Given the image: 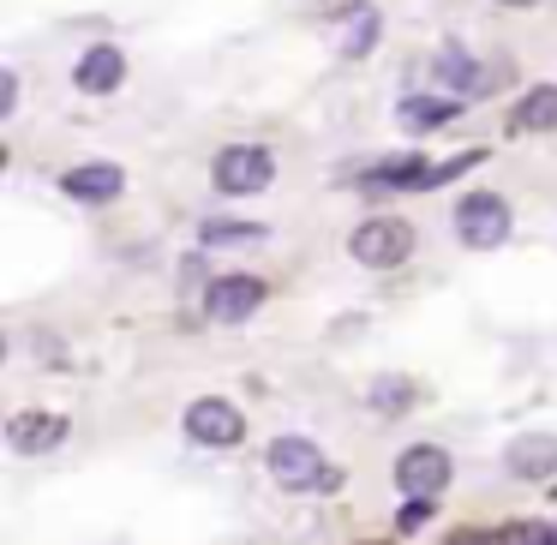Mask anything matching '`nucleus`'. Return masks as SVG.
Segmentation results:
<instances>
[{
	"mask_svg": "<svg viewBox=\"0 0 557 545\" xmlns=\"http://www.w3.org/2000/svg\"><path fill=\"white\" fill-rule=\"evenodd\" d=\"M348 252L360 258L366 270H396L401 258L413 252V228L401 216H372V222H360V228H354Z\"/></svg>",
	"mask_w": 557,
	"mask_h": 545,
	"instance_id": "3",
	"label": "nucleus"
},
{
	"mask_svg": "<svg viewBox=\"0 0 557 545\" xmlns=\"http://www.w3.org/2000/svg\"><path fill=\"white\" fill-rule=\"evenodd\" d=\"M408 401H413V384H408V377H377V384H372V408L401 413Z\"/></svg>",
	"mask_w": 557,
	"mask_h": 545,
	"instance_id": "18",
	"label": "nucleus"
},
{
	"mask_svg": "<svg viewBox=\"0 0 557 545\" xmlns=\"http://www.w3.org/2000/svg\"><path fill=\"white\" fill-rule=\"evenodd\" d=\"M258 306H264V282L258 276H216L205 288V312L216 318V324H240V318H252Z\"/></svg>",
	"mask_w": 557,
	"mask_h": 545,
	"instance_id": "7",
	"label": "nucleus"
},
{
	"mask_svg": "<svg viewBox=\"0 0 557 545\" xmlns=\"http://www.w3.org/2000/svg\"><path fill=\"white\" fill-rule=\"evenodd\" d=\"M497 7H533V0H497Z\"/></svg>",
	"mask_w": 557,
	"mask_h": 545,
	"instance_id": "23",
	"label": "nucleus"
},
{
	"mask_svg": "<svg viewBox=\"0 0 557 545\" xmlns=\"http://www.w3.org/2000/svg\"><path fill=\"white\" fill-rule=\"evenodd\" d=\"M497 540L504 545H557V533L545 528V521H516V528H504Z\"/></svg>",
	"mask_w": 557,
	"mask_h": 545,
	"instance_id": "19",
	"label": "nucleus"
},
{
	"mask_svg": "<svg viewBox=\"0 0 557 545\" xmlns=\"http://www.w3.org/2000/svg\"><path fill=\"white\" fill-rule=\"evenodd\" d=\"M449 545H504V540H497V533H456Z\"/></svg>",
	"mask_w": 557,
	"mask_h": 545,
	"instance_id": "22",
	"label": "nucleus"
},
{
	"mask_svg": "<svg viewBox=\"0 0 557 545\" xmlns=\"http://www.w3.org/2000/svg\"><path fill=\"white\" fill-rule=\"evenodd\" d=\"M121 78H126V54L114 49V42L85 49V54H78V66H73V85L85 90V97H109V90H121Z\"/></svg>",
	"mask_w": 557,
	"mask_h": 545,
	"instance_id": "9",
	"label": "nucleus"
},
{
	"mask_svg": "<svg viewBox=\"0 0 557 545\" xmlns=\"http://www.w3.org/2000/svg\"><path fill=\"white\" fill-rule=\"evenodd\" d=\"M210 181H216L222 198H258L276 181V157L264 145H228L216 157V169H210Z\"/></svg>",
	"mask_w": 557,
	"mask_h": 545,
	"instance_id": "2",
	"label": "nucleus"
},
{
	"mask_svg": "<svg viewBox=\"0 0 557 545\" xmlns=\"http://www.w3.org/2000/svg\"><path fill=\"white\" fill-rule=\"evenodd\" d=\"M456 109L461 102H432V97H401V126H408V133H437V126H449L456 121Z\"/></svg>",
	"mask_w": 557,
	"mask_h": 545,
	"instance_id": "16",
	"label": "nucleus"
},
{
	"mask_svg": "<svg viewBox=\"0 0 557 545\" xmlns=\"http://www.w3.org/2000/svg\"><path fill=\"white\" fill-rule=\"evenodd\" d=\"M504 468L516 473V480H552V473H557V437L552 432L516 437V444H509V456H504Z\"/></svg>",
	"mask_w": 557,
	"mask_h": 545,
	"instance_id": "11",
	"label": "nucleus"
},
{
	"mask_svg": "<svg viewBox=\"0 0 557 545\" xmlns=\"http://www.w3.org/2000/svg\"><path fill=\"white\" fill-rule=\"evenodd\" d=\"M270 240L264 222H205V246H258Z\"/></svg>",
	"mask_w": 557,
	"mask_h": 545,
	"instance_id": "17",
	"label": "nucleus"
},
{
	"mask_svg": "<svg viewBox=\"0 0 557 545\" xmlns=\"http://www.w3.org/2000/svg\"><path fill=\"white\" fill-rule=\"evenodd\" d=\"M396 186H432V169H425L420 157H396V162H377V169L366 174V198L396 193Z\"/></svg>",
	"mask_w": 557,
	"mask_h": 545,
	"instance_id": "14",
	"label": "nucleus"
},
{
	"mask_svg": "<svg viewBox=\"0 0 557 545\" xmlns=\"http://www.w3.org/2000/svg\"><path fill=\"white\" fill-rule=\"evenodd\" d=\"M66 437V420L61 413H13V425H7V444L18 449V456H49V449H61Z\"/></svg>",
	"mask_w": 557,
	"mask_h": 545,
	"instance_id": "10",
	"label": "nucleus"
},
{
	"mask_svg": "<svg viewBox=\"0 0 557 545\" xmlns=\"http://www.w3.org/2000/svg\"><path fill=\"white\" fill-rule=\"evenodd\" d=\"M18 109V73H0V114Z\"/></svg>",
	"mask_w": 557,
	"mask_h": 545,
	"instance_id": "21",
	"label": "nucleus"
},
{
	"mask_svg": "<svg viewBox=\"0 0 557 545\" xmlns=\"http://www.w3.org/2000/svg\"><path fill=\"white\" fill-rule=\"evenodd\" d=\"M264 461H270V480L282 492H336L342 485V468H330L318 456V444H306V437H276Z\"/></svg>",
	"mask_w": 557,
	"mask_h": 545,
	"instance_id": "1",
	"label": "nucleus"
},
{
	"mask_svg": "<svg viewBox=\"0 0 557 545\" xmlns=\"http://www.w3.org/2000/svg\"><path fill=\"white\" fill-rule=\"evenodd\" d=\"M186 437H193V444H205V449H228V444H240V437H246V420H240V408H234V401L205 396V401H193V408H186Z\"/></svg>",
	"mask_w": 557,
	"mask_h": 545,
	"instance_id": "5",
	"label": "nucleus"
},
{
	"mask_svg": "<svg viewBox=\"0 0 557 545\" xmlns=\"http://www.w3.org/2000/svg\"><path fill=\"white\" fill-rule=\"evenodd\" d=\"M121 186H126V174L114 169V162H85V169L61 174V193L73 198V205H114Z\"/></svg>",
	"mask_w": 557,
	"mask_h": 545,
	"instance_id": "8",
	"label": "nucleus"
},
{
	"mask_svg": "<svg viewBox=\"0 0 557 545\" xmlns=\"http://www.w3.org/2000/svg\"><path fill=\"white\" fill-rule=\"evenodd\" d=\"M396 485L408 497H437L449 485V449H437V444H413V449H401V461H396Z\"/></svg>",
	"mask_w": 557,
	"mask_h": 545,
	"instance_id": "6",
	"label": "nucleus"
},
{
	"mask_svg": "<svg viewBox=\"0 0 557 545\" xmlns=\"http://www.w3.org/2000/svg\"><path fill=\"white\" fill-rule=\"evenodd\" d=\"M432 78H437V85H449V90H461V97H480V90L492 85V73H485L473 54H461V49H444V54H437V61H432Z\"/></svg>",
	"mask_w": 557,
	"mask_h": 545,
	"instance_id": "12",
	"label": "nucleus"
},
{
	"mask_svg": "<svg viewBox=\"0 0 557 545\" xmlns=\"http://www.w3.org/2000/svg\"><path fill=\"white\" fill-rule=\"evenodd\" d=\"M432 504H437V497H408V504H401V533H420L425 528V521H432Z\"/></svg>",
	"mask_w": 557,
	"mask_h": 545,
	"instance_id": "20",
	"label": "nucleus"
},
{
	"mask_svg": "<svg viewBox=\"0 0 557 545\" xmlns=\"http://www.w3.org/2000/svg\"><path fill=\"white\" fill-rule=\"evenodd\" d=\"M456 234H461V246H473V252L504 246L509 240V205L497 193H468L456 205Z\"/></svg>",
	"mask_w": 557,
	"mask_h": 545,
	"instance_id": "4",
	"label": "nucleus"
},
{
	"mask_svg": "<svg viewBox=\"0 0 557 545\" xmlns=\"http://www.w3.org/2000/svg\"><path fill=\"white\" fill-rule=\"evenodd\" d=\"M377 30H384L377 7L354 0V7H348V37H342V54H348V61H366V54H372V42H377Z\"/></svg>",
	"mask_w": 557,
	"mask_h": 545,
	"instance_id": "15",
	"label": "nucleus"
},
{
	"mask_svg": "<svg viewBox=\"0 0 557 545\" xmlns=\"http://www.w3.org/2000/svg\"><path fill=\"white\" fill-rule=\"evenodd\" d=\"M552 126H557V85H533L509 109V133H552Z\"/></svg>",
	"mask_w": 557,
	"mask_h": 545,
	"instance_id": "13",
	"label": "nucleus"
}]
</instances>
